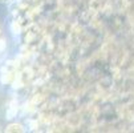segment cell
Listing matches in <instances>:
<instances>
[{
	"mask_svg": "<svg viewBox=\"0 0 134 133\" xmlns=\"http://www.w3.org/2000/svg\"><path fill=\"white\" fill-rule=\"evenodd\" d=\"M17 109H19L17 101H16V100L9 101V104H8V107H7V110H5L7 119H13V117L17 115Z\"/></svg>",
	"mask_w": 134,
	"mask_h": 133,
	"instance_id": "6da1fadb",
	"label": "cell"
},
{
	"mask_svg": "<svg viewBox=\"0 0 134 133\" xmlns=\"http://www.w3.org/2000/svg\"><path fill=\"white\" fill-rule=\"evenodd\" d=\"M5 132H8V133H15V132H17V133H23L24 132V128H23V125L21 124H9L7 128H5Z\"/></svg>",
	"mask_w": 134,
	"mask_h": 133,
	"instance_id": "7a4b0ae2",
	"label": "cell"
},
{
	"mask_svg": "<svg viewBox=\"0 0 134 133\" xmlns=\"http://www.w3.org/2000/svg\"><path fill=\"white\" fill-rule=\"evenodd\" d=\"M11 29H12V32H13L15 35H17V33H20V25H19V23L13 22V23L11 24Z\"/></svg>",
	"mask_w": 134,
	"mask_h": 133,
	"instance_id": "3957f363",
	"label": "cell"
},
{
	"mask_svg": "<svg viewBox=\"0 0 134 133\" xmlns=\"http://www.w3.org/2000/svg\"><path fill=\"white\" fill-rule=\"evenodd\" d=\"M5 47H7V43L4 39H0V53L5 51Z\"/></svg>",
	"mask_w": 134,
	"mask_h": 133,
	"instance_id": "277c9868",
	"label": "cell"
},
{
	"mask_svg": "<svg viewBox=\"0 0 134 133\" xmlns=\"http://www.w3.org/2000/svg\"><path fill=\"white\" fill-rule=\"evenodd\" d=\"M8 2H11V0H0V3H8Z\"/></svg>",
	"mask_w": 134,
	"mask_h": 133,
	"instance_id": "5b68a950",
	"label": "cell"
},
{
	"mask_svg": "<svg viewBox=\"0 0 134 133\" xmlns=\"http://www.w3.org/2000/svg\"><path fill=\"white\" fill-rule=\"evenodd\" d=\"M0 36H2V27H0Z\"/></svg>",
	"mask_w": 134,
	"mask_h": 133,
	"instance_id": "8992f818",
	"label": "cell"
}]
</instances>
